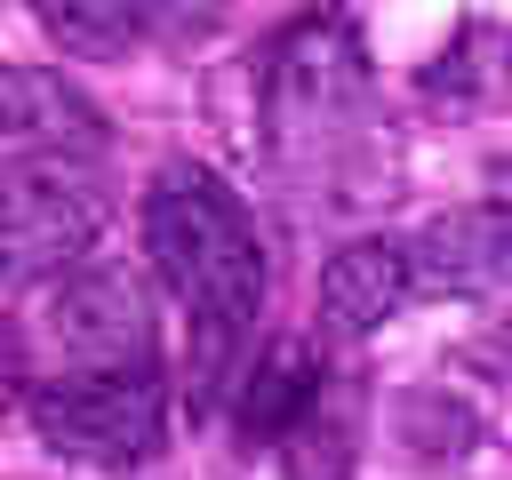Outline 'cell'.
<instances>
[{
    "label": "cell",
    "instance_id": "cell-7",
    "mask_svg": "<svg viewBox=\"0 0 512 480\" xmlns=\"http://www.w3.org/2000/svg\"><path fill=\"white\" fill-rule=\"evenodd\" d=\"M408 304H416V264H408V240H392V232L344 240L320 272V336H336V344L376 336Z\"/></svg>",
    "mask_w": 512,
    "mask_h": 480
},
{
    "label": "cell",
    "instance_id": "cell-4",
    "mask_svg": "<svg viewBox=\"0 0 512 480\" xmlns=\"http://www.w3.org/2000/svg\"><path fill=\"white\" fill-rule=\"evenodd\" d=\"M24 416L56 456L120 472L160 448L168 384H160V368H56V376L24 384Z\"/></svg>",
    "mask_w": 512,
    "mask_h": 480
},
{
    "label": "cell",
    "instance_id": "cell-8",
    "mask_svg": "<svg viewBox=\"0 0 512 480\" xmlns=\"http://www.w3.org/2000/svg\"><path fill=\"white\" fill-rule=\"evenodd\" d=\"M416 264V296H488L512 280V208L480 200V208H448L408 240Z\"/></svg>",
    "mask_w": 512,
    "mask_h": 480
},
{
    "label": "cell",
    "instance_id": "cell-9",
    "mask_svg": "<svg viewBox=\"0 0 512 480\" xmlns=\"http://www.w3.org/2000/svg\"><path fill=\"white\" fill-rule=\"evenodd\" d=\"M32 24L72 64H112L160 32V0H32Z\"/></svg>",
    "mask_w": 512,
    "mask_h": 480
},
{
    "label": "cell",
    "instance_id": "cell-6",
    "mask_svg": "<svg viewBox=\"0 0 512 480\" xmlns=\"http://www.w3.org/2000/svg\"><path fill=\"white\" fill-rule=\"evenodd\" d=\"M104 112L48 64H0V152L8 160H104Z\"/></svg>",
    "mask_w": 512,
    "mask_h": 480
},
{
    "label": "cell",
    "instance_id": "cell-13",
    "mask_svg": "<svg viewBox=\"0 0 512 480\" xmlns=\"http://www.w3.org/2000/svg\"><path fill=\"white\" fill-rule=\"evenodd\" d=\"M480 184H488V200H496V208H512V152H496V160L480 168Z\"/></svg>",
    "mask_w": 512,
    "mask_h": 480
},
{
    "label": "cell",
    "instance_id": "cell-3",
    "mask_svg": "<svg viewBox=\"0 0 512 480\" xmlns=\"http://www.w3.org/2000/svg\"><path fill=\"white\" fill-rule=\"evenodd\" d=\"M112 224L96 160H8L0 168V288H56L88 264Z\"/></svg>",
    "mask_w": 512,
    "mask_h": 480
},
{
    "label": "cell",
    "instance_id": "cell-1",
    "mask_svg": "<svg viewBox=\"0 0 512 480\" xmlns=\"http://www.w3.org/2000/svg\"><path fill=\"white\" fill-rule=\"evenodd\" d=\"M144 248H152V272L160 288L192 312V376L208 400L232 392L240 376V344L264 312V240H256V216L240 208V192L200 168V160H168L144 192Z\"/></svg>",
    "mask_w": 512,
    "mask_h": 480
},
{
    "label": "cell",
    "instance_id": "cell-2",
    "mask_svg": "<svg viewBox=\"0 0 512 480\" xmlns=\"http://www.w3.org/2000/svg\"><path fill=\"white\" fill-rule=\"evenodd\" d=\"M368 96H376L368 48L336 8L280 24L256 56V128L288 176H336L368 128Z\"/></svg>",
    "mask_w": 512,
    "mask_h": 480
},
{
    "label": "cell",
    "instance_id": "cell-12",
    "mask_svg": "<svg viewBox=\"0 0 512 480\" xmlns=\"http://www.w3.org/2000/svg\"><path fill=\"white\" fill-rule=\"evenodd\" d=\"M8 384H32V344L16 336V328H0V392Z\"/></svg>",
    "mask_w": 512,
    "mask_h": 480
},
{
    "label": "cell",
    "instance_id": "cell-5",
    "mask_svg": "<svg viewBox=\"0 0 512 480\" xmlns=\"http://www.w3.org/2000/svg\"><path fill=\"white\" fill-rule=\"evenodd\" d=\"M24 344H32V360H48L40 376H56V368H160L144 288L128 272H112V264L64 272Z\"/></svg>",
    "mask_w": 512,
    "mask_h": 480
},
{
    "label": "cell",
    "instance_id": "cell-11",
    "mask_svg": "<svg viewBox=\"0 0 512 480\" xmlns=\"http://www.w3.org/2000/svg\"><path fill=\"white\" fill-rule=\"evenodd\" d=\"M320 360H312V344H272L256 368H248V384H240V432H248V448H280V432L304 416V400L320 392Z\"/></svg>",
    "mask_w": 512,
    "mask_h": 480
},
{
    "label": "cell",
    "instance_id": "cell-10",
    "mask_svg": "<svg viewBox=\"0 0 512 480\" xmlns=\"http://www.w3.org/2000/svg\"><path fill=\"white\" fill-rule=\"evenodd\" d=\"M352 448H360V392L344 376H320L304 416L280 432V464L288 480H352Z\"/></svg>",
    "mask_w": 512,
    "mask_h": 480
}]
</instances>
